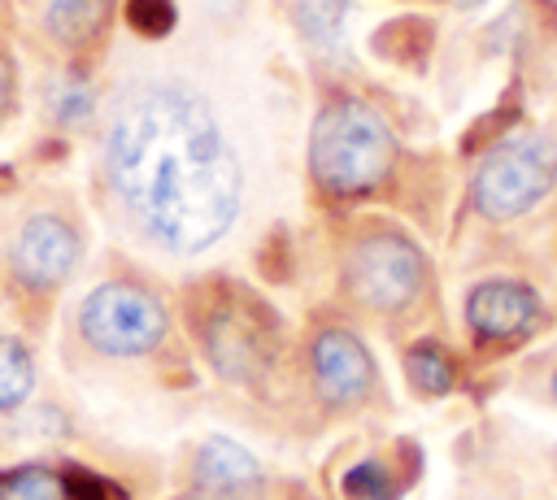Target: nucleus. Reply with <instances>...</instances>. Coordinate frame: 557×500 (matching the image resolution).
I'll list each match as a JSON object with an SVG mask.
<instances>
[{
  "label": "nucleus",
  "mask_w": 557,
  "mask_h": 500,
  "mask_svg": "<svg viewBox=\"0 0 557 500\" xmlns=\"http://www.w3.org/2000/svg\"><path fill=\"white\" fill-rule=\"evenodd\" d=\"M187 500H200V496H187Z\"/></svg>",
  "instance_id": "nucleus-21"
},
{
  "label": "nucleus",
  "mask_w": 557,
  "mask_h": 500,
  "mask_svg": "<svg viewBox=\"0 0 557 500\" xmlns=\"http://www.w3.org/2000/svg\"><path fill=\"white\" fill-rule=\"evenodd\" d=\"M557 187V143L544 130H513L496 139L470 183L474 213L487 222L527 217Z\"/></svg>",
  "instance_id": "nucleus-4"
},
{
  "label": "nucleus",
  "mask_w": 557,
  "mask_h": 500,
  "mask_svg": "<svg viewBox=\"0 0 557 500\" xmlns=\"http://www.w3.org/2000/svg\"><path fill=\"white\" fill-rule=\"evenodd\" d=\"M74 261H78V235L70 222L52 213L30 217L13 243V270L30 287H57L74 270Z\"/></svg>",
  "instance_id": "nucleus-9"
},
{
  "label": "nucleus",
  "mask_w": 557,
  "mask_h": 500,
  "mask_svg": "<svg viewBox=\"0 0 557 500\" xmlns=\"http://www.w3.org/2000/svg\"><path fill=\"white\" fill-rule=\"evenodd\" d=\"M104 170L139 230L170 252L209 248L239 213L244 170L213 109L183 83H144L122 96Z\"/></svg>",
  "instance_id": "nucleus-1"
},
{
  "label": "nucleus",
  "mask_w": 557,
  "mask_h": 500,
  "mask_svg": "<svg viewBox=\"0 0 557 500\" xmlns=\"http://www.w3.org/2000/svg\"><path fill=\"white\" fill-rule=\"evenodd\" d=\"M405 365H409L413 387L426 391V396H440V391L453 387V365H448V357H444L435 343H418V348H409Z\"/></svg>",
  "instance_id": "nucleus-16"
},
{
  "label": "nucleus",
  "mask_w": 557,
  "mask_h": 500,
  "mask_svg": "<svg viewBox=\"0 0 557 500\" xmlns=\"http://www.w3.org/2000/svg\"><path fill=\"white\" fill-rule=\"evenodd\" d=\"M0 500H122L104 478L70 470H44V465H22L0 474Z\"/></svg>",
  "instance_id": "nucleus-10"
},
{
  "label": "nucleus",
  "mask_w": 557,
  "mask_h": 500,
  "mask_svg": "<svg viewBox=\"0 0 557 500\" xmlns=\"http://www.w3.org/2000/svg\"><path fill=\"white\" fill-rule=\"evenodd\" d=\"M131 22H135V30H144V35H161V30H170L174 9H170L165 0H131Z\"/></svg>",
  "instance_id": "nucleus-18"
},
{
  "label": "nucleus",
  "mask_w": 557,
  "mask_h": 500,
  "mask_svg": "<svg viewBox=\"0 0 557 500\" xmlns=\"http://www.w3.org/2000/svg\"><path fill=\"white\" fill-rule=\"evenodd\" d=\"M292 13L309 43H335L348 17V0H296Z\"/></svg>",
  "instance_id": "nucleus-13"
},
{
  "label": "nucleus",
  "mask_w": 557,
  "mask_h": 500,
  "mask_svg": "<svg viewBox=\"0 0 557 500\" xmlns=\"http://www.w3.org/2000/svg\"><path fill=\"white\" fill-rule=\"evenodd\" d=\"M83 335L109 357H144L165 339V309L135 283H104L83 304Z\"/></svg>",
  "instance_id": "nucleus-6"
},
{
  "label": "nucleus",
  "mask_w": 557,
  "mask_h": 500,
  "mask_svg": "<svg viewBox=\"0 0 557 500\" xmlns=\"http://www.w3.org/2000/svg\"><path fill=\"white\" fill-rule=\"evenodd\" d=\"M396 139L387 122L361 100H335L313 117L309 170L331 196H361L392 170Z\"/></svg>",
  "instance_id": "nucleus-2"
},
{
  "label": "nucleus",
  "mask_w": 557,
  "mask_h": 500,
  "mask_svg": "<svg viewBox=\"0 0 557 500\" xmlns=\"http://www.w3.org/2000/svg\"><path fill=\"white\" fill-rule=\"evenodd\" d=\"M548 391H553V400H557V365H553V374H548Z\"/></svg>",
  "instance_id": "nucleus-20"
},
{
  "label": "nucleus",
  "mask_w": 557,
  "mask_h": 500,
  "mask_svg": "<svg viewBox=\"0 0 557 500\" xmlns=\"http://www.w3.org/2000/svg\"><path fill=\"white\" fill-rule=\"evenodd\" d=\"M344 287L361 309L400 313L426 287V257L400 230H370L348 248Z\"/></svg>",
  "instance_id": "nucleus-5"
},
{
  "label": "nucleus",
  "mask_w": 557,
  "mask_h": 500,
  "mask_svg": "<svg viewBox=\"0 0 557 500\" xmlns=\"http://www.w3.org/2000/svg\"><path fill=\"white\" fill-rule=\"evenodd\" d=\"M400 478L387 461H361L344 474V496L348 500H396Z\"/></svg>",
  "instance_id": "nucleus-15"
},
{
  "label": "nucleus",
  "mask_w": 557,
  "mask_h": 500,
  "mask_svg": "<svg viewBox=\"0 0 557 500\" xmlns=\"http://www.w3.org/2000/svg\"><path fill=\"white\" fill-rule=\"evenodd\" d=\"M313 383L335 409L361 404L374 387V357L352 330H322L313 339Z\"/></svg>",
  "instance_id": "nucleus-8"
},
{
  "label": "nucleus",
  "mask_w": 557,
  "mask_h": 500,
  "mask_svg": "<svg viewBox=\"0 0 557 500\" xmlns=\"http://www.w3.org/2000/svg\"><path fill=\"white\" fill-rule=\"evenodd\" d=\"M544 300L518 278H487L466 296V326L479 339H518L540 326Z\"/></svg>",
  "instance_id": "nucleus-7"
},
{
  "label": "nucleus",
  "mask_w": 557,
  "mask_h": 500,
  "mask_svg": "<svg viewBox=\"0 0 557 500\" xmlns=\"http://www.w3.org/2000/svg\"><path fill=\"white\" fill-rule=\"evenodd\" d=\"M35 361L17 339H0V409H13L30 396Z\"/></svg>",
  "instance_id": "nucleus-14"
},
{
  "label": "nucleus",
  "mask_w": 557,
  "mask_h": 500,
  "mask_svg": "<svg viewBox=\"0 0 557 500\" xmlns=\"http://www.w3.org/2000/svg\"><path fill=\"white\" fill-rule=\"evenodd\" d=\"M104 17H109V0H48V30L65 48L96 39Z\"/></svg>",
  "instance_id": "nucleus-12"
},
{
  "label": "nucleus",
  "mask_w": 557,
  "mask_h": 500,
  "mask_svg": "<svg viewBox=\"0 0 557 500\" xmlns=\"http://www.w3.org/2000/svg\"><path fill=\"white\" fill-rule=\"evenodd\" d=\"M196 483L209 491V496H222V500H239L248 496L257 483H261V470L257 461L226 435H213L200 443L196 452Z\"/></svg>",
  "instance_id": "nucleus-11"
},
{
  "label": "nucleus",
  "mask_w": 557,
  "mask_h": 500,
  "mask_svg": "<svg viewBox=\"0 0 557 500\" xmlns=\"http://www.w3.org/2000/svg\"><path fill=\"white\" fill-rule=\"evenodd\" d=\"M52 109H57L61 122H83V117L91 113V91H87V83H83V78H65V83L57 87V96H52Z\"/></svg>",
  "instance_id": "nucleus-17"
},
{
  "label": "nucleus",
  "mask_w": 557,
  "mask_h": 500,
  "mask_svg": "<svg viewBox=\"0 0 557 500\" xmlns=\"http://www.w3.org/2000/svg\"><path fill=\"white\" fill-rule=\"evenodd\" d=\"M191 326L200 335L209 365L235 383L261 378L278 357V322L244 287L213 283L205 300L191 304Z\"/></svg>",
  "instance_id": "nucleus-3"
},
{
  "label": "nucleus",
  "mask_w": 557,
  "mask_h": 500,
  "mask_svg": "<svg viewBox=\"0 0 557 500\" xmlns=\"http://www.w3.org/2000/svg\"><path fill=\"white\" fill-rule=\"evenodd\" d=\"M13 96H17V83H13V61L0 52V122L13 113Z\"/></svg>",
  "instance_id": "nucleus-19"
}]
</instances>
